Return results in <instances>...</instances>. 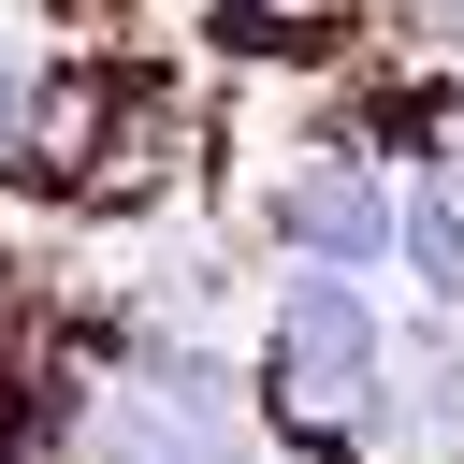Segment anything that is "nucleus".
<instances>
[{"instance_id":"f257e3e1","label":"nucleus","mask_w":464,"mask_h":464,"mask_svg":"<svg viewBox=\"0 0 464 464\" xmlns=\"http://www.w3.org/2000/svg\"><path fill=\"white\" fill-rule=\"evenodd\" d=\"M246 420L276 464H392V420H377V377H392V304L362 276H261L246 334Z\"/></svg>"},{"instance_id":"f03ea898","label":"nucleus","mask_w":464,"mask_h":464,"mask_svg":"<svg viewBox=\"0 0 464 464\" xmlns=\"http://www.w3.org/2000/svg\"><path fill=\"white\" fill-rule=\"evenodd\" d=\"M72 464H261L232 334H145V319H116V362L87 377Z\"/></svg>"},{"instance_id":"7ed1b4c3","label":"nucleus","mask_w":464,"mask_h":464,"mask_svg":"<svg viewBox=\"0 0 464 464\" xmlns=\"http://www.w3.org/2000/svg\"><path fill=\"white\" fill-rule=\"evenodd\" d=\"M246 246L290 261V276H362V290H377V276H392V174L290 130V145L246 174Z\"/></svg>"},{"instance_id":"20e7f679","label":"nucleus","mask_w":464,"mask_h":464,"mask_svg":"<svg viewBox=\"0 0 464 464\" xmlns=\"http://www.w3.org/2000/svg\"><path fill=\"white\" fill-rule=\"evenodd\" d=\"M203 44H218L232 72H290V87H334V72L377 44V14H362V0H203Z\"/></svg>"},{"instance_id":"39448f33","label":"nucleus","mask_w":464,"mask_h":464,"mask_svg":"<svg viewBox=\"0 0 464 464\" xmlns=\"http://www.w3.org/2000/svg\"><path fill=\"white\" fill-rule=\"evenodd\" d=\"M377 420H392V464H464V319H435V304L392 319Z\"/></svg>"},{"instance_id":"423d86ee","label":"nucleus","mask_w":464,"mask_h":464,"mask_svg":"<svg viewBox=\"0 0 464 464\" xmlns=\"http://www.w3.org/2000/svg\"><path fill=\"white\" fill-rule=\"evenodd\" d=\"M392 276L406 304L464 319V174H392Z\"/></svg>"},{"instance_id":"0eeeda50","label":"nucleus","mask_w":464,"mask_h":464,"mask_svg":"<svg viewBox=\"0 0 464 464\" xmlns=\"http://www.w3.org/2000/svg\"><path fill=\"white\" fill-rule=\"evenodd\" d=\"M29 72H44V44H14V29H0V160H14V116H29Z\"/></svg>"}]
</instances>
